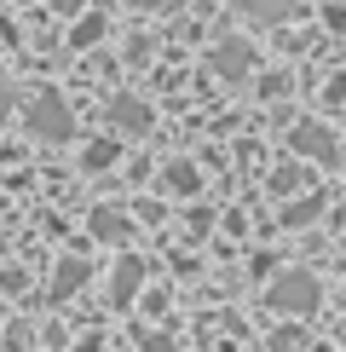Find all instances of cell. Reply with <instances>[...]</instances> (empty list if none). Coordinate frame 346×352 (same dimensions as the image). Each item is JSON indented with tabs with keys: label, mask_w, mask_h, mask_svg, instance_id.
Here are the masks:
<instances>
[{
	"label": "cell",
	"mask_w": 346,
	"mask_h": 352,
	"mask_svg": "<svg viewBox=\"0 0 346 352\" xmlns=\"http://www.w3.org/2000/svg\"><path fill=\"white\" fill-rule=\"evenodd\" d=\"M29 127H35L41 139H52V144H64L69 139V110H64V98L58 93H41V98H29Z\"/></svg>",
	"instance_id": "1"
},
{
	"label": "cell",
	"mask_w": 346,
	"mask_h": 352,
	"mask_svg": "<svg viewBox=\"0 0 346 352\" xmlns=\"http://www.w3.org/2000/svg\"><path fill=\"white\" fill-rule=\"evenodd\" d=\"M168 190H196V173L191 168H173L168 173Z\"/></svg>",
	"instance_id": "6"
},
{
	"label": "cell",
	"mask_w": 346,
	"mask_h": 352,
	"mask_svg": "<svg viewBox=\"0 0 346 352\" xmlns=\"http://www.w3.org/2000/svg\"><path fill=\"white\" fill-rule=\"evenodd\" d=\"M144 346H150V352H173V346L162 341V335H144Z\"/></svg>",
	"instance_id": "8"
},
{
	"label": "cell",
	"mask_w": 346,
	"mask_h": 352,
	"mask_svg": "<svg viewBox=\"0 0 346 352\" xmlns=\"http://www.w3.org/2000/svg\"><path fill=\"white\" fill-rule=\"evenodd\" d=\"M12 110V93H6V87H0V116H6Z\"/></svg>",
	"instance_id": "9"
},
{
	"label": "cell",
	"mask_w": 346,
	"mask_h": 352,
	"mask_svg": "<svg viewBox=\"0 0 346 352\" xmlns=\"http://www.w3.org/2000/svg\"><path fill=\"white\" fill-rule=\"evenodd\" d=\"M127 6H168V0H127Z\"/></svg>",
	"instance_id": "10"
},
{
	"label": "cell",
	"mask_w": 346,
	"mask_h": 352,
	"mask_svg": "<svg viewBox=\"0 0 346 352\" xmlns=\"http://www.w3.org/2000/svg\"><path fill=\"white\" fill-rule=\"evenodd\" d=\"M110 127H115L122 139H127V133L139 139V133H150V110H144L139 98H115V104H110Z\"/></svg>",
	"instance_id": "2"
},
{
	"label": "cell",
	"mask_w": 346,
	"mask_h": 352,
	"mask_svg": "<svg viewBox=\"0 0 346 352\" xmlns=\"http://www.w3.org/2000/svg\"><path fill=\"white\" fill-rule=\"evenodd\" d=\"M249 12H295V0H242Z\"/></svg>",
	"instance_id": "7"
},
{
	"label": "cell",
	"mask_w": 346,
	"mask_h": 352,
	"mask_svg": "<svg viewBox=\"0 0 346 352\" xmlns=\"http://www.w3.org/2000/svg\"><path fill=\"white\" fill-rule=\"evenodd\" d=\"M249 64V47H231V52H220V69H231V81H237V69Z\"/></svg>",
	"instance_id": "5"
},
{
	"label": "cell",
	"mask_w": 346,
	"mask_h": 352,
	"mask_svg": "<svg viewBox=\"0 0 346 352\" xmlns=\"http://www.w3.org/2000/svg\"><path fill=\"white\" fill-rule=\"evenodd\" d=\"M295 144H300L306 156H317V162H335V139H329L323 127H300V133H295Z\"/></svg>",
	"instance_id": "4"
},
{
	"label": "cell",
	"mask_w": 346,
	"mask_h": 352,
	"mask_svg": "<svg viewBox=\"0 0 346 352\" xmlns=\"http://www.w3.org/2000/svg\"><path fill=\"white\" fill-rule=\"evenodd\" d=\"M312 277H283V283H271V306H283V312H306L312 306Z\"/></svg>",
	"instance_id": "3"
}]
</instances>
